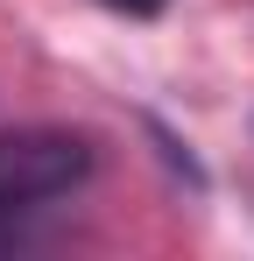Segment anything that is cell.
Wrapping results in <instances>:
<instances>
[{
	"label": "cell",
	"instance_id": "cell-1",
	"mask_svg": "<svg viewBox=\"0 0 254 261\" xmlns=\"http://www.w3.org/2000/svg\"><path fill=\"white\" fill-rule=\"evenodd\" d=\"M92 176V141L71 127H14L0 134V240L21 219L49 212Z\"/></svg>",
	"mask_w": 254,
	"mask_h": 261
},
{
	"label": "cell",
	"instance_id": "cell-2",
	"mask_svg": "<svg viewBox=\"0 0 254 261\" xmlns=\"http://www.w3.org/2000/svg\"><path fill=\"white\" fill-rule=\"evenodd\" d=\"M106 7H120V14H156V7H169V0H106Z\"/></svg>",
	"mask_w": 254,
	"mask_h": 261
}]
</instances>
